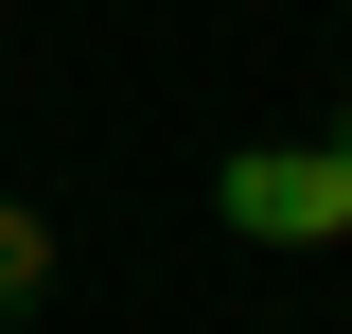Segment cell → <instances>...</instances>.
Wrapping results in <instances>:
<instances>
[{
  "mask_svg": "<svg viewBox=\"0 0 352 334\" xmlns=\"http://www.w3.org/2000/svg\"><path fill=\"white\" fill-rule=\"evenodd\" d=\"M212 211L247 229V247H335V229H352V159H335V141H229Z\"/></svg>",
  "mask_w": 352,
  "mask_h": 334,
  "instance_id": "1",
  "label": "cell"
},
{
  "mask_svg": "<svg viewBox=\"0 0 352 334\" xmlns=\"http://www.w3.org/2000/svg\"><path fill=\"white\" fill-rule=\"evenodd\" d=\"M36 299H53V229H36V211H18V194H0V334L36 317Z\"/></svg>",
  "mask_w": 352,
  "mask_h": 334,
  "instance_id": "2",
  "label": "cell"
},
{
  "mask_svg": "<svg viewBox=\"0 0 352 334\" xmlns=\"http://www.w3.org/2000/svg\"><path fill=\"white\" fill-rule=\"evenodd\" d=\"M335 159H352V106H335Z\"/></svg>",
  "mask_w": 352,
  "mask_h": 334,
  "instance_id": "3",
  "label": "cell"
}]
</instances>
